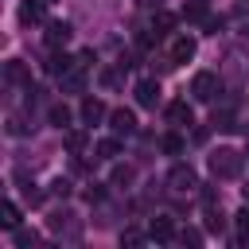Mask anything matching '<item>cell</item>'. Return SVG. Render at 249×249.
I'll list each match as a JSON object with an SVG mask.
<instances>
[{"label":"cell","mask_w":249,"mask_h":249,"mask_svg":"<svg viewBox=\"0 0 249 249\" xmlns=\"http://www.w3.org/2000/svg\"><path fill=\"white\" fill-rule=\"evenodd\" d=\"M23 198H27L31 206H39V202H43V191H35L31 183H23Z\"/></svg>","instance_id":"28"},{"label":"cell","mask_w":249,"mask_h":249,"mask_svg":"<svg viewBox=\"0 0 249 249\" xmlns=\"http://www.w3.org/2000/svg\"><path fill=\"white\" fill-rule=\"evenodd\" d=\"M74 39V27L66 23V19H51L47 23V31H43V43L51 47V51H58V47H66Z\"/></svg>","instance_id":"4"},{"label":"cell","mask_w":249,"mask_h":249,"mask_svg":"<svg viewBox=\"0 0 249 249\" xmlns=\"http://www.w3.org/2000/svg\"><path fill=\"white\" fill-rule=\"evenodd\" d=\"M12 233H16V245H19V249H31V245L39 241V233H35V230H23V226L12 230Z\"/></svg>","instance_id":"26"},{"label":"cell","mask_w":249,"mask_h":249,"mask_svg":"<svg viewBox=\"0 0 249 249\" xmlns=\"http://www.w3.org/2000/svg\"><path fill=\"white\" fill-rule=\"evenodd\" d=\"M47 117H51V124H54V128H70V109H66V105H51V109H47Z\"/></svg>","instance_id":"19"},{"label":"cell","mask_w":249,"mask_h":249,"mask_svg":"<svg viewBox=\"0 0 249 249\" xmlns=\"http://www.w3.org/2000/svg\"><path fill=\"white\" fill-rule=\"evenodd\" d=\"M132 179H136V171H132L128 163H117V167H113V187H128Z\"/></svg>","instance_id":"22"},{"label":"cell","mask_w":249,"mask_h":249,"mask_svg":"<svg viewBox=\"0 0 249 249\" xmlns=\"http://www.w3.org/2000/svg\"><path fill=\"white\" fill-rule=\"evenodd\" d=\"M245 156H249V148H245Z\"/></svg>","instance_id":"36"},{"label":"cell","mask_w":249,"mask_h":249,"mask_svg":"<svg viewBox=\"0 0 249 249\" xmlns=\"http://www.w3.org/2000/svg\"><path fill=\"white\" fill-rule=\"evenodd\" d=\"M156 101H160V82H156V78L136 82V105H140V109H156Z\"/></svg>","instance_id":"7"},{"label":"cell","mask_w":249,"mask_h":249,"mask_svg":"<svg viewBox=\"0 0 249 249\" xmlns=\"http://www.w3.org/2000/svg\"><path fill=\"white\" fill-rule=\"evenodd\" d=\"M179 241H183V245H202V233H198V230H183Z\"/></svg>","instance_id":"29"},{"label":"cell","mask_w":249,"mask_h":249,"mask_svg":"<svg viewBox=\"0 0 249 249\" xmlns=\"http://www.w3.org/2000/svg\"><path fill=\"white\" fill-rule=\"evenodd\" d=\"M78 113H82V124H89V128H93V124H101V121H105V101H101V97H86Z\"/></svg>","instance_id":"11"},{"label":"cell","mask_w":249,"mask_h":249,"mask_svg":"<svg viewBox=\"0 0 249 249\" xmlns=\"http://www.w3.org/2000/svg\"><path fill=\"white\" fill-rule=\"evenodd\" d=\"M195 51H198V43H195L191 35H175V39H171V51H167V66L191 62V58H195Z\"/></svg>","instance_id":"5"},{"label":"cell","mask_w":249,"mask_h":249,"mask_svg":"<svg viewBox=\"0 0 249 249\" xmlns=\"http://www.w3.org/2000/svg\"><path fill=\"white\" fill-rule=\"evenodd\" d=\"M43 4H54V0H43Z\"/></svg>","instance_id":"35"},{"label":"cell","mask_w":249,"mask_h":249,"mask_svg":"<svg viewBox=\"0 0 249 249\" xmlns=\"http://www.w3.org/2000/svg\"><path fill=\"white\" fill-rule=\"evenodd\" d=\"M70 66H78V58H70V54H58V51H54V54L43 62V70H47V74H54V78H62Z\"/></svg>","instance_id":"14"},{"label":"cell","mask_w":249,"mask_h":249,"mask_svg":"<svg viewBox=\"0 0 249 249\" xmlns=\"http://www.w3.org/2000/svg\"><path fill=\"white\" fill-rule=\"evenodd\" d=\"M101 82H105V86H117V82H121V74H117V70H105V74H101Z\"/></svg>","instance_id":"33"},{"label":"cell","mask_w":249,"mask_h":249,"mask_svg":"<svg viewBox=\"0 0 249 249\" xmlns=\"http://www.w3.org/2000/svg\"><path fill=\"white\" fill-rule=\"evenodd\" d=\"M8 132H12V136H27V124H23V117H16V113H12V117H8Z\"/></svg>","instance_id":"27"},{"label":"cell","mask_w":249,"mask_h":249,"mask_svg":"<svg viewBox=\"0 0 249 249\" xmlns=\"http://www.w3.org/2000/svg\"><path fill=\"white\" fill-rule=\"evenodd\" d=\"M148 237H152V241H160V245H163V241H175V237H179V233H175V222H171V218H163V214H160V218H152V222H148Z\"/></svg>","instance_id":"9"},{"label":"cell","mask_w":249,"mask_h":249,"mask_svg":"<svg viewBox=\"0 0 249 249\" xmlns=\"http://www.w3.org/2000/svg\"><path fill=\"white\" fill-rule=\"evenodd\" d=\"M0 226L4 230H19V206L16 202H4L0 206Z\"/></svg>","instance_id":"18"},{"label":"cell","mask_w":249,"mask_h":249,"mask_svg":"<svg viewBox=\"0 0 249 249\" xmlns=\"http://www.w3.org/2000/svg\"><path fill=\"white\" fill-rule=\"evenodd\" d=\"M66 148L78 156V152L86 148V132H82V128H66Z\"/></svg>","instance_id":"24"},{"label":"cell","mask_w":249,"mask_h":249,"mask_svg":"<svg viewBox=\"0 0 249 249\" xmlns=\"http://www.w3.org/2000/svg\"><path fill=\"white\" fill-rule=\"evenodd\" d=\"M167 121H171L175 128H187V124H195V109H191L187 101H171V105H167Z\"/></svg>","instance_id":"12"},{"label":"cell","mask_w":249,"mask_h":249,"mask_svg":"<svg viewBox=\"0 0 249 249\" xmlns=\"http://www.w3.org/2000/svg\"><path fill=\"white\" fill-rule=\"evenodd\" d=\"M206 230H210V233H222V230H226V218H222L218 206H206Z\"/></svg>","instance_id":"23"},{"label":"cell","mask_w":249,"mask_h":249,"mask_svg":"<svg viewBox=\"0 0 249 249\" xmlns=\"http://www.w3.org/2000/svg\"><path fill=\"white\" fill-rule=\"evenodd\" d=\"M43 19V0H23L19 4V23H39Z\"/></svg>","instance_id":"15"},{"label":"cell","mask_w":249,"mask_h":249,"mask_svg":"<svg viewBox=\"0 0 249 249\" xmlns=\"http://www.w3.org/2000/svg\"><path fill=\"white\" fill-rule=\"evenodd\" d=\"M183 19H191V23H198V19H206V8H202V0H191V4L183 8Z\"/></svg>","instance_id":"25"},{"label":"cell","mask_w":249,"mask_h":249,"mask_svg":"<svg viewBox=\"0 0 249 249\" xmlns=\"http://www.w3.org/2000/svg\"><path fill=\"white\" fill-rule=\"evenodd\" d=\"M117 156H121V140H117V136L97 140V160H117Z\"/></svg>","instance_id":"17"},{"label":"cell","mask_w":249,"mask_h":249,"mask_svg":"<svg viewBox=\"0 0 249 249\" xmlns=\"http://www.w3.org/2000/svg\"><path fill=\"white\" fill-rule=\"evenodd\" d=\"M191 93H195V101H214V97L222 93V78L210 74V70H198V74L191 78Z\"/></svg>","instance_id":"2"},{"label":"cell","mask_w":249,"mask_h":249,"mask_svg":"<svg viewBox=\"0 0 249 249\" xmlns=\"http://www.w3.org/2000/svg\"><path fill=\"white\" fill-rule=\"evenodd\" d=\"M167 187H171L175 195H187V191H195V187H198V175H195V167H191V163H175V167L167 171Z\"/></svg>","instance_id":"3"},{"label":"cell","mask_w":249,"mask_h":249,"mask_svg":"<svg viewBox=\"0 0 249 249\" xmlns=\"http://www.w3.org/2000/svg\"><path fill=\"white\" fill-rule=\"evenodd\" d=\"M233 226H237V241H249V202L233 214Z\"/></svg>","instance_id":"20"},{"label":"cell","mask_w":249,"mask_h":249,"mask_svg":"<svg viewBox=\"0 0 249 249\" xmlns=\"http://www.w3.org/2000/svg\"><path fill=\"white\" fill-rule=\"evenodd\" d=\"M58 86H62V93H82V89H86V66H82V62L70 66V70L58 78Z\"/></svg>","instance_id":"10"},{"label":"cell","mask_w":249,"mask_h":249,"mask_svg":"<svg viewBox=\"0 0 249 249\" xmlns=\"http://www.w3.org/2000/svg\"><path fill=\"white\" fill-rule=\"evenodd\" d=\"M241 195H245V202H249V183H245V187H241Z\"/></svg>","instance_id":"34"},{"label":"cell","mask_w":249,"mask_h":249,"mask_svg":"<svg viewBox=\"0 0 249 249\" xmlns=\"http://www.w3.org/2000/svg\"><path fill=\"white\" fill-rule=\"evenodd\" d=\"M109 128H113L117 136H132V132H136V113H132V109H113V113H109Z\"/></svg>","instance_id":"6"},{"label":"cell","mask_w":249,"mask_h":249,"mask_svg":"<svg viewBox=\"0 0 249 249\" xmlns=\"http://www.w3.org/2000/svg\"><path fill=\"white\" fill-rule=\"evenodd\" d=\"M51 195L66 198V195H70V183H66V179H54V183H51Z\"/></svg>","instance_id":"30"},{"label":"cell","mask_w":249,"mask_h":249,"mask_svg":"<svg viewBox=\"0 0 249 249\" xmlns=\"http://www.w3.org/2000/svg\"><path fill=\"white\" fill-rule=\"evenodd\" d=\"M121 241H124V245H140V241H144V233H140V230H124V233H121Z\"/></svg>","instance_id":"31"},{"label":"cell","mask_w":249,"mask_h":249,"mask_svg":"<svg viewBox=\"0 0 249 249\" xmlns=\"http://www.w3.org/2000/svg\"><path fill=\"white\" fill-rule=\"evenodd\" d=\"M51 230H54V233H66L70 241H78V233H82V226L74 222V214H70V210H58V214H51Z\"/></svg>","instance_id":"8"},{"label":"cell","mask_w":249,"mask_h":249,"mask_svg":"<svg viewBox=\"0 0 249 249\" xmlns=\"http://www.w3.org/2000/svg\"><path fill=\"white\" fill-rule=\"evenodd\" d=\"M206 163H210V175L214 179H237L241 167H245V156L233 152V148H218V152H210Z\"/></svg>","instance_id":"1"},{"label":"cell","mask_w":249,"mask_h":249,"mask_svg":"<svg viewBox=\"0 0 249 249\" xmlns=\"http://www.w3.org/2000/svg\"><path fill=\"white\" fill-rule=\"evenodd\" d=\"M86 198H89V202H101V198H105V191H101V183H93V187L86 191Z\"/></svg>","instance_id":"32"},{"label":"cell","mask_w":249,"mask_h":249,"mask_svg":"<svg viewBox=\"0 0 249 249\" xmlns=\"http://www.w3.org/2000/svg\"><path fill=\"white\" fill-rule=\"evenodd\" d=\"M171 27H175V16H171V12H156V16H152V31H156V39L171 35Z\"/></svg>","instance_id":"16"},{"label":"cell","mask_w":249,"mask_h":249,"mask_svg":"<svg viewBox=\"0 0 249 249\" xmlns=\"http://www.w3.org/2000/svg\"><path fill=\"white\" fill-rule=\"evenodd\" d=\"M4 78H8L12 86H31V70H27V62H19V58L4 62Z\"/></svg>","instance_id":"13"},{"label":"cell","mask_w":249,"mask_h":249,"mask_svg":"<svg viewBox=\"0 0 249 249\" xmlns=\"http://www.w3.org/2000/svg\"><path fill=\"white\" fill-rule=\"evenodd\" d=\"M160 148H163V152H167V156H179V152H183V148H187V144H183V136H179V132H167V136H163V140H160Z\"/></svg>","instance_id":"21"}]
</instances>
